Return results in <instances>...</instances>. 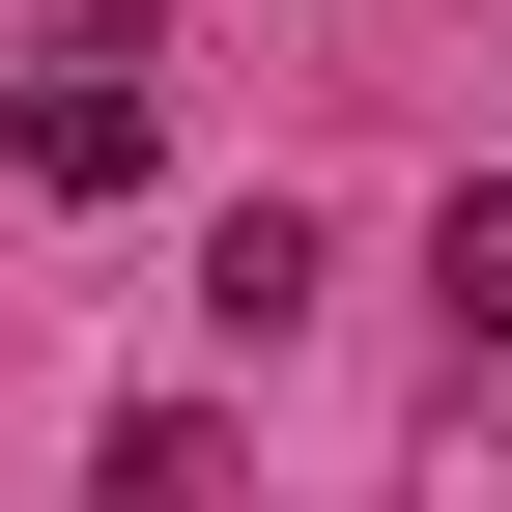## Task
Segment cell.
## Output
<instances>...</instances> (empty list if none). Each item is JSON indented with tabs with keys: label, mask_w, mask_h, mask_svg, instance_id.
Segmentation results:
<instances>
[{
	"label": "cell",
	"mask_w": 512,
	"mask_h": 512,
	"mask_svg": "<svg viewBox=\"0 0 512 512\" xmlns=\"http://www.w3.org/2000/svg\"><path fill=\"white\" fill-rule=\"evenodd\" d=\"M0 171H29V200H143V57H114V29H57V86L0 114Z\"/></svg>",
	"instance_id": "6da1fadb"
},
{
	"label": "cell",
	"mask_w": 512,
	"mask_h": 512,
	"mask_svg": "<svg viewBox=\"0 0 512 512\" xmlns=\"http://www.w3.org/2000/svg\"><path fill=\"white\" fill-rule=\"evenodd\" d=\"M200 313H228V342H285V313H313V228H285V200H228V228H200Z\"/></svg>",
	"instance_id": "7a4b0ae2"
},
{
	"label": "cell",
	"mask_w": 512,
	"mask_h": 512,
	"mask_svg": "<svg viewBox=\"0 0 512 512\" xmlns=\"http://www.w3.org/2000/svg\"><path fill=\"white\" fill-rule=\"evenodd\" d=\"M427 313H456V342H512V171H456V200H427Z\"/></svg>",
	"instance_id": "3957f363"
}]
</instances>
